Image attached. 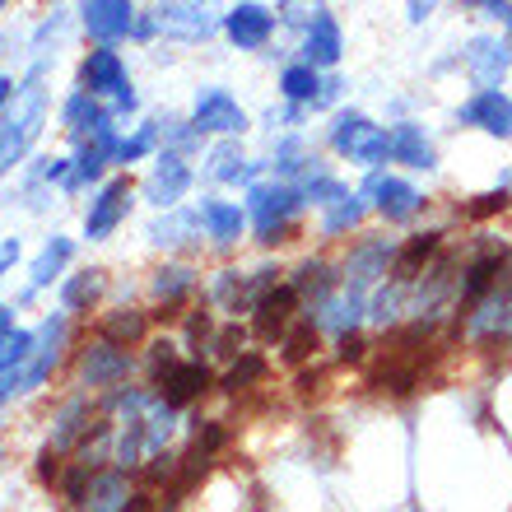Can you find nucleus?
<instances>
[{
  "label": "nucleus",
  "instance_id": "f3484780",
  "mask_svg": "<svg viewBox=\"0 0 512 512\" xmlns=\"http://www.w3.org/2000/svg\"><path fill=\"white\" fill-rule=\"evenodd\" d=\"M387 140H391V159L405 163V168H433V163H438V154H433V145H429V135L419 131V126H410V122L391 126Z\"/></svg>",
  "mask_w": 512,
  "mask_h": 512
},
{
  "label": "nucleus",
  "instance_id": "4be33fe9",
  "mask_svg": "<svg viewBox=\"0 0 512 512\" xmlns=\"http://www.w3.org/2000/svg\"><path fill=\"white\" fill-rule=\"evenodd\" d=\"M201 224H205V233L215 238V243H233L238 233H243V210L238 205H229V201H205L201 205Z\"/></svg>",
  "mask_w": 512,
  "mask_h": 512
},
{
  "label": "nucleus",
  "instance_id": "7ed1b4c3",
  "mask_svg": "<svg viewBox=\"0 0 512 512\" xmlns=\"http://www.w3.org/2000/svg\"><path fill=\"white\" fill-rule=\"evenodd\" d=\"M331 145L354 163H382L391 154V140L382 126H373L364 112H340L331 126Z\"/></svg>",
  "mask_w": 512,
  "mask_h": 512
},
{
  "label": "nucleus",
  "instance_id": "dca6fc26",
  "mask_svg": "<svg viewBox=\"0 0 512 512\" xmlns=\"http://www.w3.org/2000/svg\"><path fill=\"white\" fill-rule=\"evenodd\" d=\"M303 56H308V66H336L340 61V28L331 19V10H317L308 24V38H303Z\"/></svg>",
  "mask_w": 512,
  "mask_h": 512
},
{
  "label": "nucleus",
  "instance_id": "c85d7f7f",
  "mask_svg": "<svg viewBox=\"0 0 512 512\" xmlns=\"http://www.w3.org/2000/svg\"><path fill=\"white\" fill-rule=\"evenodd\" d=\"M70 252H75V243L70 238H52V243L42 247V256L33 261V284H52V275H61V266L70 261Z\"/></svg>",
  "mask_w": 512,
  "mask_h": 512
},
{
  "label": "nucleus",
  "instance_id": "de8ad7c7",
  "mask_svg": "<svg viewBox=\"0 0 512 512\" xmlns=\"http://www.w3.org/2000/svg\"><path fill=\"white\" fill-rule=\"evenodd\" d=\"M503 280H508V284H512V261H508V266H503Z\"/></svg>",
  "mask_w": 512,
  "mask_h": 512
},
{
  "label": "nucleus",
  "instance_id": "6ab92c4d",
  "mask_svg": "<svg viewBox=\"0 0 512 512\" xmlns=\"http://www.w3.org/2000/svg\"><path fill=\"white\" fill-rule=\"evenodd\" d=\"M89 512H131V489H126L122 471H103L89 480V499H84Z\"/></svg>",
  "mask_w": 512,
  "mask_h": 512
},
{
  "label": "nucleus",
  "instance_id": "2f4dec72",
  "mask_svg": "<svg viewBox=\"0 0 512 512\" xmlns=\"http://www.w3.org/2000/svg\"><path fill=\"white\" fill-rule=\"evenodd\" d=\"M103 331H108V340L117 345V340H140L145 336V312H131V308H122V312H112L108 322H103Z\"/></svg>",
  "mask_w": 512,
  "mask_h": 512
},
{
  "label": "nucleus",
  "instance_id": "f704fd0d",
  "mask_svg": "<svg viewBox=\"0 0 512 512\" xmlns=\"http://www.w3.org/2000/svg\"><path fill=\"white\" fill-rule=\"evenodd\" d=\"M261 373H266V359H261V354H243V359H238V364L224 373V387H229V391H243V387H252Z\"/></svg>",
  "mask_w": 512,
  "mask_h": 512
},
{
  "label": "nucleus",
  "instance_id": "0eeeda50",
  "mask_svg": "<svg viewBox=\"0 0 512 512\" xmlns=\"http://www.w3.org/2000/svg\"><path fill=\"white\" fill-rule=\"evenodd\" d=\"M80 14H84L89 38H98L103 47H112V42L126 38V33H135V10L126 0H89Z\"/></svg>",
  "mask_w": 512,
  "mask_h": 512
},
{
  "label": "nucleus",
  "instance_id": "423d86ee",
  "mask_svg": "<svg viewBox=\"0 0 512 512\" xmlns=\"http://www.w3.org/2000/svg\"><path fill=\"white\" fill-rule=\"evenodd\" d=\"M247 205H252V219H256L261 243H275V233L284 229V219L298 210V191L294 187H252Z\"/></svg>",
  "mask_w": 512,
  "mask_h": 512
},
{
  "label": "nucleus",
  "instance_id": "aec40b11",
  "mask_svg": "<svg viewBox=\"0 0 512 512\" xmlns=\"http://www.w3.org/2000/svg\"><path fill=\"white\" fill-rule=\"evenodd\" d=\"M154 28L177 33V38H205L210 33V14L201 5H159L154 10Z\"/></svg>",
  "mask_w": 512,
  "mask_h": 512
},
{
  "label": "nucleus",
  "instance_id": "412c9836",
  "mask_svg": "<svg viewBox=\"0 0 512 512\" xmlns=\"http://www.w3.org/2000/svg\"><path fill=\"white\" fill-rule=\"evenodd\" d=\"M298 303V289H275V294H266L261 303H256V331L261 336H289V312H294Z\"/></svg>",
  "mask_w": 512,
  "mask_h": 512
},
{
  "label": "nucleus",
  "instance_id": "f03ea898",
  "mask_svg": "<svg viewBox=\"0 0 512 512\" xmlns=\"http://www.w3.org/2000/svg\"><path fill=\"white\" fill-rule=\"evenodd\" d=\"M61 340H66V317H47V322H42V331H38V340H33L28 364L0 378V396H5V401H14V396H24V391L38 387V382L52 373L56 359H61Z\"/></svg>",
  "mask_w": 512,
  "mask_h": 512
},
{
  "label": "nucleus",
  "instance_id": "72a5a7b5",
  "mask_svg": "<svg viewBox=\"0 0 512 512\" xmlns=\"http://www.w3.org/2000/svg\"><path fill=\"white\" fill-rule=\"evenodd\" d=\"M196 224H201V215H168V219H159V224L149 229V238L163 243V247H173V243H182V233H191Z\"/></svg>",
  "mask_w": 512,
  "mask_h": 512
},
{
  "label": "nucleus",
  "instance_id": "c756f323",
  "mask_svg": "<svg viewBox=\"0 0 512 512\" xmlns=\"http://www.w3.org/2000/svg\"><path fill=\"white\" fill-rule=\"evenodd\" d=\"M433 247H438V233H419L415 243L401 252V261H396V275H391V280L410 284V280H415V270H419V261H429V256H433Z\"/></svg>",
  "mask_w": 512,
  "mask_h": 512
},
{
  "label": "nucleus",
  "instance_id": "09e8293b",
  "mask_svg": "<svg viewBox=\"0 0 512 512\" xmlns=\"http://www.w3.org/2000/svg\"><path fill=\"white\" fill-rule=\"evenodd\" d=\"M508 24H512V19H508Z\"/></svg>",
  "mask_w": 512,
  "mask_h": 512
},
{
  "label": "nucleus",
  "instance_id": "bb28decb",
  "mask_svg": "<svg viewBox=\"0 0 512 512\" xmlns=\"http://www.w3.org/2000/svg\"><path fill=\"white\" fill-rule=\"evenodd\" d=\"M215 298H219V303H224L229 312H243L247 303H256V289H252V280H243V275H238V270H219Z\"/></svg>",
  "mask_w": 512,
  "mask_h": 512
},
{
  "label": "nucleus",
  "instance_id": "c9c22d12",
  "mask_svg": "<svg viewBox=\"0 0 512 512\" xmlns=\"http://www.w3.org/2000/svg\"><path fill=\"white\" fill-rule=\"evenodd\" d=\"M187 289H191V270L187 266H168V270H159V280H154V294L168 298V303H177Z\"/></svg>",
  "mask_w": 512,
  "mask_h": 512
},
{
  "label": "nucleus",
  "instance_id": "b1692460",
  "mask_svg": "<svg viewBox=\"0 0 512 512\" xmlns=\"http://www.w3.org/2000/svg\"><path fill=\"white\" fill-rule=\"evenodd\" d=\"M98 126H108V112L94 103V94H75V98H70V103H66V131L80 135V140H89Z\"/></svg>",
  "mask_w": 512,
  "mask_h": 512
},
{
  "label": "nucleus",
  "instance_id": "a18cd8bd",
  "mask_svg": "<svg viewBox=\"0 0 512 512\" xmlns=\"http://www.w3.org/2000/svg\"><path fill=\"white\" fill-rule=\"evenodd\" d=\"M205 336H210V317L201 312V317H191V340H205Z\"/></svg>",
  "mask_w": 512,
  "mask_h": 512
},
{
  "label": "nucleus",
  "instance_id": "a19ab883",
  "mask_svg": "<svg viewBox=\"0 0 512 512\" xmlns=\"http://www.w3.org/2000/svg\"><path fill=\"white\" fill-rule=\"evenodd\" d=\"M503 205H508V196H503V191H489V196H475L471 215H494V210H503Z\"/></svg>",
  "mask_w": 512,
  "mask_h": 512
},
{
  "label": "nucleus",
  "instance_id": "20e7f679",
  "mask_svg": "<svg viewBox=\"0 0 512 512\" xmlns=\"http://www.w3.org/2000/svg\"><path fill=\"white\" fill-rule=\"evenodd\" d=\"M80 80H84V89H89V94H112V103H117V108H126V112L135 108L131 80H126V70H122V61H117V52H108V47L89 52Z\"/></svg>",
  "mask_w": 512,
  "mask_h": 512
},
{
  "label": "nucleus",
  "instance_id": "c03bdc74",
  "mask_svg": "<svg viewBox=\"0 0 512 512\" xmlns=\"http://www.w3.org/2000/svg\"><path fill=\"white\" fill-rule=\"evenodd\" d=\"M238 340H243V331H238V326H233V331H224V336H219V354H238V350H233Z\"/></svg>",
  "mask_w": 512,
  "mask_h": 512
},
{
  "label": "nucleus",
  "instance_id": "f8f14e48",
  "mask_svg": "<svg viewBox=\"0 0 512 512\" xmlns=\"http://www.w3.org/2000/svg\"><path fill=\"white\" fill-rule=\"evenodd\" d=\"M126 205H131V182H126V177H117V182H108V187L98 191V201L89 205L84 233H89V238H108V233L122 224Z\"/></svg>",
  "mask_w": 512,
  "mask_h": 512
},
{
  "label": "nucleus",
  "instance_id": "4c0bfd02",
  "mask_svg": "<svg viewBox=\"0 0 512 512\" xmlns=\"http://www.w3.org/2000/svg\"><path fill=\"white\" fill-rule=\"evenodd\" d=\"M294 289H298V294H317V298H326V289H331V270H326L322 261H308V266L298 270Z\"/></svg>",
  "mask_w": 512,
  "mask_h": 512
},
{
  "label": "nucleus",
  "instance_id": "5701e85b",
  "mask_svg": "<svg viewBox=\"0 0 512 512\" xmlns=\"http://www.w3.org/2000/svg\"><path fill=\"white\" fill-rule=\"evenodd\" d=\"M452 294V266L447 261H438V266L419 280V289H415V312H424V317H438V308H443V298Z\"/></svg>",
  "mask_w": 512,
  "mask_h": 512
},
{
  "label": "nucleus",
  "instance_id": "58836bf2",
  "mask_svg": "<svg viewBox=\"0 0 512 512\" xmlns=\"http://www.w3.org/2000/svg\"><path fill=\"white\" fill-rule=\"evenodd\" d=\"M238 173H243V149L238 145L210 149V177H238Z\"/></svg>",
  "mask_w": 512,
  "mask_h": 512
},
{
  "label": "nucleus",
  "instance_id": "7c9ffc66",
  "mask_svg": "<svg viewBox=\"0 0 512 512\" xmlns=\"http://www.w3.org/2000/svg\"><path fill=\"white\" fill-rule=\"evenodd\" d=\"M98 298V270H84V275H70L66 289H61V303L70 312H84Z\"/></svg>",
  "mask_w": 512,
  "mask_h": 512
},
{
  "label": "nucleus",
  "instance_id": "49530a36",
  "mask_svg": "<svg viewBox=\"0 0 512 512\" xmlns=\"http://www.w3.org/2000/svg\"><path fill=\"white\" fill-rule=\"evenodd\" d=\"M14 256H19V243L10 238V243H5V252H0V261H5V266H14Z\"/></svg>",
  "mask_w": 512,
  "mask_h": 512
},
{
  "label": "nucleus",
  "instance_id": "9d476101",
  "mask_svg": "<svg viewBox=\"0 0 512 512\" xmlns=\"http://www.w3.org/2000/svg\"><path fill=\"white\" fill-rule=\"evenodd\" d=\"M508 61H512V52L499 38H475L471 47H466V75L480 84V94H494V89H499Z\"/></svg>",
  "mask_w": 512,
  "mask_h": 512
},
{
  "label": "nucleus",
  "instance_id": "473e14b6",
  "mask_svg": "<svg viewBox=\"0 0 512 512\" xmlns=\"http://www.w3.org/2000/svg\"><path fill=\"white\" fill-rule=\"evenodd\" d=\"M312 350H317V322H303L284 336V359H289V364H303Z\"/></svg>",
  "mask_w": 512,
  "mask_h": 512
},
{
  "label": "nucleus",
  "instance_id": "a211bd4d",
  "mask_svg": "<svg viewBox=\"0 0 512 512\" xmlns=\"http://www.w3.org/2000/svg\"><path fill=\"white\" fill-rule=\"evenodd\" d=\"M224 28H229V38L238 42V47H266L270 38V10H261V5H233L229 19H224Z\"/></svg>",
  "mask_w": 512,
  "mask_h": 512
},
{
  "label": "nucleus",
  "instance_id": "a878e982",
  "mask_svg": "<svg viewBox=\"0 0 512 512\" xmlns=\"http://www.w3.org/2000/svg\"><path fill=\"white\" fill-rule=\"evenodd\" d=\"M280 89L284 98H294V103H317V94H322V80H317V70L303 61V66H289L280 75Z\"/></svg>",
  "mask_w": 512,
  "mask_h": 512
},
{
  "label": "nucleus",
  "instance_id": "1a4fd4ad",
  "mask_svg": "<svg viewBox=\"0 0 512 512\" xmlns=\"http://www.w3.org/2000/svg\"><path fill=\"white\" fill-rule=\"evenodd\" d=\"M131 373V359H126L122 345H112V340H98L89 350L80 354V378L84 387H112V382H122Z\"/></svg>",
  "mask_w": 512,
  "mask_h": 512
},
{
  "label": "nucleus",
  "instance_id": "4468645a",
  "mask_svg": "<svg viewBox=\"0 0 512 512\" xmlns=\"http://www.w3.org/2000/svg\"><path fill=\"white\" fill-rule=\"evenodd\" d=\"M154 387H159V401L187 405V401H196V396L210 387V368L205 364H177V368H168V373H159Z\"/></svg>",
  "mask_w": 512,
  "mask_h": 512
},
{
  "label": "nucleus",
  "instance_id": "9b49d317",
  "mask_svg": "<svg viewBox=\"0 0 512 512\" xmlns=\"http://www.w3.org/2000/svg\"><path fill=\"white\" fill-rule=\"evenodd\" d=\"M191 122H196V131H215V135H233L243 131L247 117L243 108L233 103L224 89H205L201 98H196V112H191Z\"/></svg>",
  "mask_w": 512,
  "mask_h": 512
},
{
  "label": "nucleus",
  "instance_id": "ddd939ff",
  "mask_svg": "<svg viewBox=\"0 0 512 512\" xmlns=\"http://www.w3.org/2000/svg\"><path fill=\"white\" fill-rule=\"evenodd\" d=\"M461 122L480 126V131L499 135V140H508L512 135V98L503 94V89H494V94H475L471 103L461 108Z\"/></svg>",
  "mask_w": 512,
  "mask_h": 512
},
{
  "label": "nucleus",
  "instance_id": "e433bc0d",
  "mask_svg": "<svg viewBox=\"0 0 512 512\" xmlns=\"http://www.w3.org/2000/svg\"><path fill=\"white\" fill-rule=\"evenodd\" d=\"M359 215H364V205L354 201H340V205H331V210H326V219H322V233H345V229H354V224H359Z\"/></svg>",
  "mask_w": 512,
  "mask_h": 512
},
{
  "label": "nucleus",
  "instance_id": "79ce46f5",
  "mask_svg": "<svg viewBox=\"0 0 512 512\" xmlns=\"http://www.w3.org/2000/svg\"><path fill=\"white\" fill-rule=\"evenodd\" d=\"M340 359H345V364H350V359H364V340L345 336V340H340Z\"/></svg>",
  "mask_w": 512,
  "mask_h": 512
},
{
  "label": "nucleus",
  "instance_id": "ea45409f",
  "mask_svg": "<svg viewBox=\"0 0 512 512\" xmlns=\"http://www.w3.org/2000/svg\"><path fill=\"white\" fill-rule=\"evenodd\" d=\"M149 140H154V126H145V131L135 135V140H122V149H117V159H122V163L140 159V154H145V149H149Z\"/></svg>",
  "mask_w": 512,
  "mask_h": 512
},
{
  "label": "nucleus",
  "instance_id": "2eb2a0df",
  "mask_svg": "<svg viewBox=\"0 0 512 512\" xmlns=\"http://www.w3.org/2000/svg\"><path fill=\"white\" fill-rule=\"evenodd\" d=\"M368 196L378 201V210L387 219H410L424 205V196H419L410 182H401V177H373L368 182Z\"/></svg>",
  "mask_w": 512,
  "mask_h": 512
},
{
  "label": "nucleus",
  "instance_id": "f257e3e1",
  "mask_svg": "<svg viewBox=\"0 0 512 512\" xmlns=\"http://www.w3.org/2000/svg\"><path fill=\"white\" fill-rule=\"evenodd\" d=\"M42 112H47V94H42V75L33 70V75L19 84V94L5 103V135H0V163H5V168H14V163L28 154V145L38 140Z\"/></svg>",
  "mask_w": 512,
  "mask_h": 512
},
{
  "label": "nucleus",
  "instance_id": "39448f33",
  "mask_svg": "<svg viewBox=\"0 0 512 512\" xmlns=\"http://www.w3.org/2000/svg\"><path fill=\"white\" fill-rule=\"evenodd\" d=\"M391 261H396V247H391L387 238H368V243H359L350 252V261H345V294L359 298L368 284L387 275Z\"/></svg>",
  "mask_w": 512,
  "mask_h": 512
},
{
  "label": "nucleus",
  "instance_id": "393cba45",
  "mask_svg": "<svg viewBox=\"0 0 512 512\" xmlns=\"http://www.w3.org/2000/svg\"><path fill=\"white\" fill-rule=\"evenodd\" d=\"M359 322V298L354 294H326L322 298V312H317V326H326V331H340V340L350 336V326Z\"/></svg>",
  "mask_w": 512,
  "mask_h": 512
},
{
  "label": "nucleus",
  "instance_id": "37998d69",
  "mask_svg": "<svg viewBox=\"0 0 512 512\" xmlns=\"http://www.w3.org/2000/svg\"><path fill=\"white\" fill-rule=\"evenodd\" d=\"M168 475H173V457H168V452H159V457H154V466H149V480H168Z\"/></svg>",
  "mask_w": 512,
  "mask_h": 512
},
{
  "label": "nucleus",
  "instance_id": "cd10ccee",
  "mask_svg": "<svg viewBox=\"0 0 512 512\" xmlns=\"http://www.w3.org/2000/svg\"><path fill=\"white\" fill-rule=\"evenodd\" d=\"M89 429L84 424V401H70L61 415H56V429H52V452H66V447L80 443V433Z\"/></svg>",
  "mask_w": 512,
  "mask_h": 512
},
{
  "label": "nucleus",
  "instance_id": "6e6552de",
  "mask_svg": "<svg viewBox=\"0 0 512 512\" xmlns=\"http://www.w3.org/2000/svg\"><path fill=\"white\" fill-rule=\"evenodd\" d=\"M187 187H191V168L182 154H163V159L154 163V173L145 177V196L159 205V210H173V205L187 196Z\"/></svg>",
  "mask_w": 512,
  "mask_h": 512
}]
</instances>
